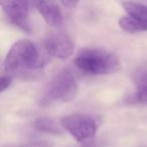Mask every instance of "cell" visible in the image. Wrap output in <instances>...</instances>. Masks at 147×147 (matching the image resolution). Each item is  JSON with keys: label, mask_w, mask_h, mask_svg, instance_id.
Wrapping results in <instances>:
<instances>
[{"label": "cell", "mask_w": 147, "mask_h": 147, "mask_svg": "<svg viewBox=\"0 0 147 147\" xmlns=\"http://www.w3.org/2000/svg\"><path fill=\"white\" fill-rule=\"evenodd\" d=\"M45 63L37 47L28 39H20L11 45L4 59V71L12 77L30 78L40 75Z\"/></svg>", "instance_id": "1"}, {"label": "cell", "mask_w": 147, "mask_h": 147, "mask_svg": "<svg viewBox=\"0 0 147 147\" xmlns=\"http://www.w3.org/2000/svg\"><path fill=\"white\" fill-rule=\"evenodd\" d=\"M75 65L91 75H110L121 69L119 57L112 51L100 47H87L78 53Z\"/></svg>", "instance_id": "2"}, {"label": "cell", "mask_w": 147, "mask_h": 147, "mask_svg": "<svg viewBox=\"0 0 147 147\" xmlns=\"http://www.w3.org/2000/svg\"><path fill=\"white\" fill-rule=\"evenodd\" d=\"M77 94L78 84L76 78L71 69H65L53 77L42 100L45 104L51 102L69 103L75 100Z\"/></svg>", "instance_id": "3"}, {"label": "cell", "mask_w": 147, "mask_h": 147, "mask_svg": "<svg viewBox=\"0 0 147 147\" xmlns=\"http://www.w3.org/2000/svg\"><path fill=\"white\" fill-rule=\"evenodd\" d=\"M61 125L75 140L85 142L94 138L98 124L94 117L86 114H71L61 118Z\"/></svg>", "instance_id": "4"}, {"label": "cell", "mask_w": 147, "mask_h": 147, "mask_svg": "<svg viewBox=\"0 0 147 147\" xmlns=\"http://www.w3.org/2000/svg\"><path fill=\"white\" fill-rule=\"evenodd\" d=\"M29 1L30 0H1V8L12 24L29 31Z\"/></svg>", "instance_id": "5"}, {"label": "cell", "mask_w": 147, "mask_h": 147, "mask_svg": "<svg viewBox=\"0 0 147 147\" xmlns=\"http://www.w3.org/2000/svg\"><path fill=\"white\" fill-rule=\"evenodd\" d=\"M47 51L53 57L67 59L71 57L75 51V45L71 37L65 33H53L47 36L45 41Z\"/></svg>", "instance_id": "6"}, {"label": "cell", "mask_w": 147, "mask_h": 147, "mask_svg": "<svg viewBox=\"0 0 147 147\" xmlns=\"http://www.w3.org/2000/svg\"><path fill=\"white\" fill-rule=\"evenodd\" d=\"M43 20L51 27H59L63 23V15L55 0H30Z\"/></svg>", "instance_id": "7"}, {"label": "cell", "mask_w": 147, "mask_h": 147, "mask_svg": "<svg viewBox=\"0 0 147 147\" xmlns=\"http://www.w3.org/2000/svg\"><path fill=\"white\" fill-rule=\"evenodd\" d=\"M118 24L121 29L128 33H138L147 31V22L130 14L121 17L118 20Z\"/></svg>", "instance_id": "8"}, {"label": "cell", "mask_w": 147, "mask_h": 147, "mask_svg": "<svg viewBox=\"0 0 147 147\" xmlns=\"http://www.w3.org/2000/svg\"><path fill=\"white\" fill-rule=\"evenodd\" d=\"M32 127L38 132L51 135H61L63 132L59 124H57V122L51 118L40 117V118L35 119L32 123Z\"/></svg>", "instance_id": "9"}, {"label": "cell", "mask_w": 147, "mask_h": 147, "mask_svg": "<svg viewBox=\"0 0 147 147\" xmlns=\"http://www.w3.org/2000/svg\"><path fill=\"white\" fill-rule=\"evenodd\" d=\"M122 6L127 12V14H130L147 22V5L125 1V2H123Z\"/></svg>", "instance_id": "10"}, {"label": "cell", "mask_w": 147, "mask_h": 147, "mask_svg": "<svg viewBox=\"0 0 147 147\" xmlns=\"http://www.w3.org/2000/svg\"><path fill=\"white\" fill-rule=\"evenodd\" d=\"M128 104L142 105L147 107V89L146 90H136V93L131 95L128 99Z\"/></svg>", "instance_id": "11"}, {"label": "cell", "mask_w": 147, "mask_h": 147, "mask_svg": "<svg viewBox=\"0 0 147 147\" xmlns=\"http://www.w3.org/2000/svg\"><path fill=\"white\" fill-rule=\"evenodd\" d=\"M136 90H146L147 89V71H140L133 77Z\"/></svg>", "instance_id": "12"}, {"label": "cell", "mask_w": 147, "mask_h": 147, "mask_svg": "<svg viewBox=\"0 0 147 147\" xmlns=\"http://www.w3.org/2000/svg\"><path fill=\"white\" fill-rule=\"evenodd\" d=\"M13 82V77L8 75V74H4L1 76V81H0V92L3 93L11 86Z\"/></svg>", "instance_id": "13"}, {"label": "cell", "mask_w": 147, "mask_h": 147, "mask_svg": "<svg viewBox=\"0 0 147 147\" xmlns=\"http://www.w3.org/2000/svg\"><path fill=\"white\" fill-rule=\"evenodd\" d=\"M61 2V4L63 5L65 7H67V8H76L77 6H78V4L80 3L81 0H59Z\"/></svg>", "instance_id": "14"}]
</instances>
